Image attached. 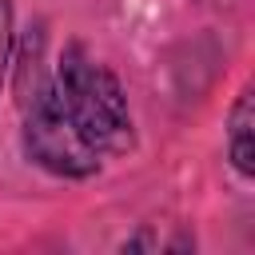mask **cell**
<instances>
[{"instance_id": "6da1fadb", "label": "cell", "mask_w": 255, "mask_h": 255, "mask_svg": "<svg viewBox=\"0 0 255 255\" xmlns=\"http://www.w3.org/2000/svg\"><path fill=\"white\" fill-rule=\"evenodd\" d=\"M48 80L64 100L68 116L76 120V128L88 135V143L104 159H120L135 151V116H131L128 92L100 56H92L80 40H68Z\"/></svg>"}, {"instance_id": "7a4b0ae2", "label": "cell", "mask_w": 255, "mask_h": 255, "mask_svg": "<svg viewBox=\"0 0 255 255\" xmlns=\"http://www.w3.org/2000/svg\"><path fill=\"white\" fill-rule=\"evenodd\" d=\"M20 151L32 167H40L44 175L64 179V183H84L104 171V155L76 128V120L68 116L52 80H44L20 104Z\"/></svg>"}, {"instance_id": "3957f363", "label": "cell", "mask_w": 255, "mask_h": 255, "mask_svg": "<svg viewBox=\"0 0 255 255\" xmlns=\"http://www.w3.org/2000/svg\"><path fill=\"white\" fill-rule=\"evenodd\" d=\"M223 147H227V167L243 183H251L255 179V96H251V84H243L227 108Z\"/></svg>"}, {"instance_id": "277c9868", "label": "cell", "mask_w": 255, "mask_h": 255, "mask_svg": "<svg viewBox=\"0 0 255 255\" xmlns=\"http://www.w3.org/2000/svg\"><path fill=\"white\" fill-rule=\"evenodd\" d=\"M12 56H16V8L12 0H0V96L12 80Z\"/></svg>"}]
</instances>
